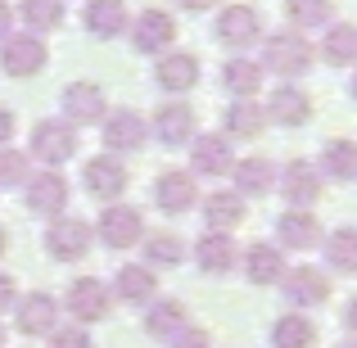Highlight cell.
<instances>
[{"label":"cell","instance_id":"obj_1","mask_svg":"<svg viewBox=\"0 0 357 348\" xmlns=\"http://www.w3.org/2000/svg\"><path fill=\"white\" fill-rule=\"evenodd\" d=\"M0 68L9 77H32V73L45 68V45L36 32H9L5 45H0Z\"/></svg>","mask_w":357,"mask_h":348},{"label":"cell","instance_id":"obj_2","mask_svg":"<svg viewBox=\"0 0 357 348\" xmlns=\"http://www.w3.org/2000/svg\"><path fill=\"white\" fill-rule=\"evenodd\" d=\"M267 68L276 73V77H303V73L312 68V45L298 32H276L267 41Z\"/></svg>","mask_w":357,"mask_h":348},{"label":"cell","instance_id":"obj_3","mask_svg":"<svg viewBox=\"0 0 357 348\" xmlns=\"http://www.w3.org/2000/svg\"><path fill=\"white\" fill-rule=\"evenodd\" d=\"M32 154L41 158V163H63V158L77 154V136H73L68 122L45 118V122H36V127H32Z\"/></svg>","mask_w":357,"mask_h":348},{"label":"cell","instance_id":"obj_4","mask_svg":"<svg viewBox=\"0 0 357 348\" xmlns=\"http://www.w3.org/2000/svg\"><path fill=\"white\" fill-rule=\"evenodd\" d=\"M131 41H136L140 54H163L167 45L176 41V23L163 14V9H140L136 27H131Z\"/></svg>","mask_w":357,"mask_h":348},{"label":"cell","instance_id":"obj_5","mask_svg":"<svg viewBox=\"0 0 357 348\" xmlns=\"http://www.w3.org/2000/svg\"><path fill=\"white\" fill-rule=\"evenodd\" d=\"M45 249H50L59 262L82 258V253L91 249V227H86V222H77V218H59L50 231H45Z\"/></svg>","mask_w":357,"mask_h":348},{"label":"cell","instance_id":"obj_6","mask_svg":"<svg viewBox=\"0 0 357 348\" xmlns=\"http://www.w3.org/2000/svg\"><path fill=\"white\" fill-rule=\"evenodd\" d=\"M140 231H145V218H140V209H127V204H114V209H105V218H100V235H105L109 249L136 244Z\"/></svg>","mask_w":357,"mask_h":348},{"label":"cell","instance_id":"obj_7","mask_svg":"<svg viewBox=\"0 0 357 348\" xmlns=\"http://www.w3.org/2000/svg\"><path fill=\"white\" fill-rule=\"evenodd\" d=\"M68 312L77 317V321H100V317L109 312V289L105 280L96 276H82L68 285Z\"/></svg>","mask_w":357,"mask_h":348},{"label":"cell","instance_id":"obj_8","mask_svg":"<svg viewBox=\"0 0 357 348\" xmlns=\"http://www.w3.org/2000/svg\"><path fill=\"white\" fill-rule=\"evenodd\" d=\"M280 280H285V298L298 303V308H317V303L331 298V280H326L317 267H294L289 276H280Z\"/></svg>","mask_w":357,"mask_h":348},{"label":"cell","instance_id":"obj_9","mask_svg":"<svg viewBox=\"0 0 357 348\" xmlns=\"http://www.w3.org/2000/svg\"><path fill=\"white\" fill-rule=\"evenodd\" d=\"M63 204H68V181H63L59 172H41V176L27 181V209H32V213L54 218Z\"/></svg>","mask_w":357,"mask_h":348},{"label":"cell","instance_id":"obj_10","mask_svg":"<svg viewBox=\"0 0 357 348\" xmlns=\"http://www.w3.org/2000/svg\"><path fill=\"white\" fill-rule=\"evenodd\" d=\"M105 145L114 149V154H131V149L145 145V122H140V114L118 109L114 118H105Z\"/></svg>","mask_w":357,"mask_h":348},{"label":"cell","instance_id":"obj_11","mask_svg":"<svg viewBox=\"0 0 357 348\" xmlns=\"http://www.w3.org/2000/svg\"><path fill=\"white\" fill-rule=\"evenodd\" d=\"M258 32H262L258 9H249V5H231V9H222V18H218V36H222L227 45H249V41H258Z\"/></svg>","mask_w":357,"mask_h":348},{"label":"cell","instance_id":"obj_12","mask_svg":"<svg viewBox=\"0 0 357 348\" xmlns=\"http://www.w3.org/2000/svg\"><path fill=\"white\" fill-rule=\"evenodd\" d=\"M280 186H285V199L294 204V209H307V204L321 195V172H317L312 163H289L285 172H280Z\"/></svg>","mask_w":357,"mask_h":348},{"label":"cell","instance_id":"obj_13","mask_svg":"<svg viewBox=\"0 0 357 348\" xmlns=\"http://www.w3.org/2000/svg\"><path fill=\"white\" fill-rule=\"evenodd\" d=\"M63 114L73 122H100L105 118V91H100L96 82H73V86L63 91Z\"/></svg>","mask_w":357,"mask_h":348},{"label":"cell","instance_id":"obj_14","mask_svg":"<svg viewBox=\"0 0 357 348\" xmlns=\"http://www.w3.org/2000/svg\"><path fill=\"white\" fill-rule=\"evenodd\" d=\"M86 190L96 199H118L127 190V167L118 158H91L86 163Z\"/></svg>","mask_w":357,"mask_h":348},{"label":"cell","instance_id":"obj_15","mask_svg":"<svg viewBox=\"0 0 357 348\" xmlns=\"http://www.w3.org/2000/svg\"><path fill=\"white\" fill-rule=\"evenodd\" d=\"M154 199H158V209L163 213H185V209H195V176L190 172H163L158 176V186H154Z\"/></svg>","mask_w":357,"mask_h":348},{"label":"cell","instance_id":"obj_16","mask_svg":"<svg viewBox=\"0 0 357 348\" xmlns=\"http://www.w3.org/2000/svg\"><path fill=\"white\" fill-rule=\"evenodd\" d=\"M267 118L285 122V127H303V122L312 118V100L298 86H276L271 91V105H267Z\"/></svg>","mask_w":357,"mask_h":348},{"label":"cell","instance_id":"obj_17","mask_svg":"<svg viewBox=\"0 0 357 348\" xmlns=\"http://www.w3.org/2000/svg\"><path fill=\"white\" fill-rule=\"evenodd\" d=\"M154 82L163 91H190L199 82V59L195 54H163L154 68Z\"/></svg>","mask_w":357,"mask_h":348},{"label":"cell","instance_id":"obj_18","mask_svg":"<svg viewBox=\"0 0 357 348\" xmlns=\"http://www.w3.org/2000/svg\"><path fill=\"white\" fill-rule=\"evenodd\" d=\"M154 131L163 145H185L195 136V109L190 105H163L154 114Z\"/></svg>","mask_w":357,"mask_h":348},{"label":"cell","instance_id":"obj_19","mask_svg":"<svg viewBox=\"0 0 357 348\" xmlns=\"http://www.w3.org/2000/svg\"><path fill=\"white\" fill-rule=\"evenodd\" d=\"M82 18H86V32L91 36L109 41V36H118L122 27H127V5H122V0H91Z\"/></svg>","mask_w":357,"mask_h":348},{"label":"cell","instance_id":"obj_20","mask_svg":"<svg viewBox=\"0 0 357 348\" xmlns=\"http://www.w3.org/2000/svg\"><path fill=\"white\" fill-rule=\"evenodd\" d=\"M244 271H249L253 285H276V280L285 276V258H280L276 244H249V253H244Z\"/></svg>","mask_w":357,"mask_h":348},{"label":"cell","instance_id":"obj_21","mask_svg":"<svg viewBox=\"0 0 357 348\" xmlns=\"http://www.w3.org/2000/svg\"><path fill=\"white\" fill-rule=\"evenodd\" d=\"M195 262H199L204 271H213V276L231 271V267H236V244H231V235L208 231L199 244H195Z\"/></svg>","mask_w":357,"mask_h":348},{"label":"cell","instance_id":"obj_22","mask_svg":"<svg viewBox=\"0 0 357 348\" xmlns=\"http://www.w3.org/2000/svg\"><path fill=\"white\" fill-rule=\"evenodd\" d=\"M236 167V158H231V145L227 136H195V172L204 176H222Z\"/></svg>","mask_w":357,"mask_h":348},{"label":"cell","instance_id":"obj_23","mask_svg":"<svg viewBox=\"0 0 357 348\" xmlns=\"http://www.w3.org/2000/svg\"><path fill=\"white\" fill-rule=\"evenodd\" d=\"M204 218H208L213 231L227 235L231 227H240V218H244V195L240 190H213L208 204H204Z\"/></svg>","mask_w":357,"mask_h":348},{"label":"cell","instance_id":"obj_24","mask_svg":"<svg viewBox=\"0 0 357 348\" xmlns=\"http://www.w3.org/2000/svg\"><path fill=\"white\" fill-rule=\"evenodd\" d=\"M276 235L289 244V249H312L317 240H321V222L312 218V213H280V222H276Z\"/></svg>","mask_w":357,"mask_h":348},{"label":"cell","instance_id":"obj_25","mask_svg":"<svg viewBox=\"0 0 357 348\" xmlns=\"http://www.w3.org/2000/svg\"><path fill=\"white\" fill-rule=\"evenodd\" d=\"M18 331L23 335H50L54 331V298L50 294H32L18 303Z\"/></svg>","mask_w":357,"mask_h":348},{"label":"cell","instance_id":"obj_26","mask_svg":"<svg viewBox=\"0 0 357 348\" xmlns=\"http://www.w3.org/2000/svg\"><path fill=\"white\" fill-rule=\"evenodd\" d=\"M321 54H326V63H335V68L357 63V27L353 23H335L331 32H326V41H321Z\"/></svg>","mask_w":357,"mask_h":348},{"label":"cell","instance_id":"obj_27","mask_svg":"<svg viewBox=\"0 0 357 348\" xmlns=\"http://www.w3.org/2000/svg\"><path fill=\"white\" fill-rule=\"evenodd\" d=\"M154 289H158V280H154V271L149 267H122L118 271V298H127V303H154Z\"/></svg>","mask_w":357,"mask_h":348},{"label":"cell","instance_id":"obj_28","mask_svg":"<svg viewBox=\"0 0 357 348\" xmlns=\"http://www.w3.org/2000/svg\"><path fill=\"white\" fill-rule=\"evenodd\" d=\"M321 167L335 181H353L357 176V145L353 140H331V145L321 149Z\"/></svg>","mask_w":357,"mask_h":348},{"label":"cell","instance_id":"obj_29","mask_svg":"<svg viewBox=\"0 0 357 348\" xmlns=\"http://www.w3.org/2000/svg\"><path fill=\"white\" fill-rule=\"evenodd\" d=\"M231 172H236V186L249 190V195H267L271 186H276V167H271L267 158H244V163L231 167Z\"/></svg>","mask_w":357,"mask_h":348},{"label":"cell","instance_id":"obj_30","mask_svg":"<svg viewBox=\"0 0 357 348\" xmlns=\"http://www.w3.org/2000/svg\"><path fill=\"white\" fill-rule=\"evenodd\" d=\"M312 340H317V326L307 317H280L271 326V344L276 348H312Z\"/></svg>","mask_w":357,"mask_h":348},{"label":"cell","instance_id":"obj_31","mask_svg":"<svg viewBox=\"0 0 357 348\" xmlns=\"http://www.w3.org/2000/svg\"><path fill=\"white\" fill-rule=\"evenodd\" d=\"M149 335H158V340H172L176 331L185 326V308L176 303V298H163V303H149V317H145Z\"/></svg>","mask_w":357,"mask_h":348},{"label":"cell","instance_id":"obj_32","mask_svg":"<svg viewBox=\"0 0 357 348\" xmlns=\"http://www.w3.org/2000/svg\"><path fill=\"white\" fill-rule=\"evenodd\" d=\"M222 82H227V86L236 91L240 100H253V91L262 86V63H253V59H231L227 68H222Z\"/></svg>","mask_w":357,"mask_h":348},{"label":"cell","instance_id":"obj_33","mask_svg":"<svg viewBox=\"0 0 357 348\" xmlns=\"http://www.w3.org/2000/svg\"><path fill=\"white\" fill-rule=\"evenodd\" d=\"M326 258L340 271H357V227H340L326 240Z\"/></svg>","mask_w":357,"mask_h":348},{"label":"cell","instance_id":"obj_34","mask_svg":"<svg viewBox=\"0 0 357 348\" xmlns=\"http://www.w3.org/2000/svg\"><path fill=\"white\" fill-rule=\"evenodd\" d=\"M18 9L27 18V32H50L63 23V0H23Z\"/></svg>","mask_w":357,"mask_h":348},{"label":"cell","instance_id":"obj_35","mask_svg":"<svg viewBox=\"0 0 357 348\" xmlns=\"http://www.w3.org/2000/svg\"><path fill=\"white\" fill-rule=\"evenodd\" d=\"M262 118H267V114H262L253 100H236V105L227 109V131H231V136H258Z\"/></svg>","mask_w":357,"mask_h":348},{"label":"cell","instance_id":"obj_36","mask_svg":"<svg viewBox=\"0 0 357 348\" xmlns=\"http://www.w3.org/2000/svg\"><path fill=\"white\" fill-rule=\"evenodd\" d=\"M331 0H289V18H294V27H321L331 23Z\"/></svg>","mask_w":357,"mask_h":348},{"label":"cell","instance_id":"obj_37","mask_svg":"<svg viewBox=\"0 0 357 348\" xmlns=\"http://www.w3.org/2000/svg\"><path fill=\"white\" fill-rule=\"evenodd\" d=\"M185 253V244L176 240V235H154V240L145 244V262H154V267H176Z\"/></svg>","mask_w":357,"mask_h":348},{"label":"cell","instance_id":"obj_38","mask_svg":"<svg viewBox=\"0 0 357 348\" xmlns=\"http://www.w3.org/2000/svg\"><path fill=\"white\" fill-rule=\"evenodd\" d=\"M27 176V154L0 145V186H18Z\"/></svg>","mask_w":357,"mask_h":348},{"label":"cell","instance_id":"obj_39","mask_svg":"<svg viewBox=\"0 0 357 348\" xmlns=\"http://www.w3.org/2000/svg\"><path fill=\"white\" fill-rule=\"evenodd\" d=\"M167 348H208V335H204L199 326H181V331L167 340Z\"/></svg>","mask_w":357,"mask_h":348},{"label":"cell","instance_id":"obj_40","mask_svg":"<svg viewBox=\"0 0 357 348\" xmlns=\"http://www.w3.org/2000/svg\"><path fill=\"white\" fill-rule=\"evenodd\" d=\"M50 348H91V335L86 331H59V335H50Z\"/></svg>","mask_w":357,"mask_h":348},{"label":"cell","instance_id":"obj_41","mask_svg":"<svg viewBox=\"0 0 357 348\" xmlns=\"http://www.w3.org/2000/svg\"><path fill=\"white\" fill-rule=\"evenodd\" d=\"M18 303V294H14V276H5V271H0V312H5V308H14Z\"/></svg>","mask_w":357,"mask_h":348},{"label":"cell","instance_id":"obj_42","mask_svg":"<svg viewBox=\"0 0 357 348\" xmlns=\"http://www.w3.org/2000/svg\"><path fill=\"white\" fill-rule=\"evenodd\" d=\"M9 136H14V114H9V109H0V145H5Z\"/></svg>","mask_w":357,"mask_h":348},{"label":"cell","instance_id":"obj_43","mask_svg":"<svg viewBox=\"0 0 357 348\" xmlns=\"http://www.w3.org/2000/svg\"><path fill=\"white\" fill-rule=\"evenodd\" d=\"M9 23H14V9L0 0V36H9Z\"/></svg>","mask_w":357,"mask_h":348},{"label":"cell","instance_id":"obj_44","mask_svg":"<svg viewBox=\"0 0 357 348\" xmlns=\"http://www.w3.org/2000/svg\"><path fill=\"white\" fill-rule=\"evenodd\" d=\"M176 5H181V9H195V14H199V9H213L218 0H176Z\"/></svg>","mask_w":357,"mask_h":348},{"label":"cell","instance_id":"obj_45","mask_svg":"<svg viewBox=\"0 0 357 348\" xmlns=\"http://www.w3.org/2000/svg\"><path fill=\"white\" fill-rule=\"evenodd\" d=\"M349 331L357 335V298H353V303H349Z\"/></svg>","mask_w":357,"mask_h":348},{"label":"cell","instance_id":"obj_46","mask_svg":"<svg viewBox=\"0 0 357 348\" xmlns=\"http://www.w3.org/2000/svg\"><path fill=\"white\" fill-rule=\"evenodd\" d=\"M0 253H5V231H0Z\"/></svg>","mask_w":357,"mask_h":348},{"label":"cell","instance_id":"obj_47","mask_svg":"<svg viewBox=\"0 0 357 348\" xmlns=\"http://www.w3.org/2000/svg\"><path fill=\"white\" fill-rule=\"evenodd\" d=\"M340 348H357V340H349V344H340Z\"/></svg>","mask_w":357,"mask_h":348},{"label":"cell","instance_id":"obj_48","mask_svg":"<svg viewBox=\"0 0 357 348\" xmlns=\"http://www.w3.org/2000/svg\"><path fill=\"white\" fill-rule=\"evenodd\" d=\"M353 100H357V77H353Z\"/></svg>","mask_w":357,"mask_h":348},{"label":"cell","instance_id":"obj_49","mask_svg":"<svg viewBox=\"0 0 357 348\" xmlns=\"http://www.w3.org/2000/svg\"><path fill=\"white\" fill-rule=\"evenodd\" d=\"M0 344H5V331H0Z\"/></svg>","mask_w":357,"mask_h":348}]
</instances>
